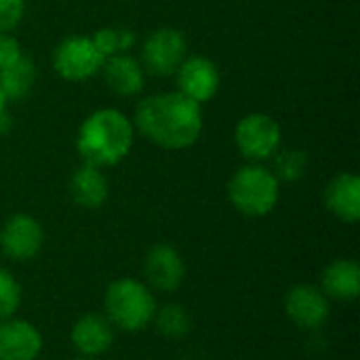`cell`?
I'll list each match as a JSON object with an SVG mask.
<instances>
[{"label":"cell","instance_id":"1","mask_svg":"<svg viewBox=\"0 0 360 360\" xmlns=\"http://www.w3.org/2000/svg\"><path fill=\"white\" fill-rule=\"evenodd\" d=\"M135 127L141 135L167 150L192 146L202 131L200 103L184 93H162L146 97L135 112Z\"/></svg>","mask_w":360,"mask_h":360},{"label":"cell","instance_id":"2","mask_svg":"<svg viewBox=\"0 0 360 360\" xmlns=\"http://www.w3.org/2000/svg\"><path fill=\"white\" fill-rule=\"evenodd\" d=\"M133 146V124L118 110H99L91 114L78 133V152L84 165L112 167L122 160Z\"/></svg>","mask_w":360,"mask_h":360},{"label":"cell","instance_id":"3","mask_svg":"<svg viewBox=\"0 0 360 360\" xmlns=\"http://www.w3.org/2000/svg\"><path fill=\"white\" fill-rule=\"evenodd\" d=\"M103 308L112 327H118L127 333L146 329L158 310L152 291L135 278L114 281L105 291Z\"/></svg>","mask_w":360,"mask_h":360},{"label":"cell","instance_id":"4","mask_svg":"<svg viewBox=\"0 0 360 360\" xmlns=\"http://www.w3.org/2000/svg\"><path fill=\"white\" fill-rule=\"evenodd\" d=\"M278 179L274 173L257 165L243 167L228 184L230 202L236 211L249 217L268 215L278 202Z\"/></svg>","mask_w":360,"mask_h":360},{"label":"cell","instance_id":"5","mask_svg":"<svg viewBox=\"0 0 360 360\" xmlns=\"http://www.w3.org/2000/svg\"><path fill=\"white\" fill-rule=\"evenodd\" d=\"M105 57L97 51L91 38L70 36L55 49V70L65 80H86L101 65Z\"/></svg>","mask_w":360,"mask_h":360},{"label":"cell","instance_id":"6","mask_svg":"<svg viewBox=\"0 0 360 360\" xmlns=\"http://www.w3.org/2000/svg\"><path fill=\"white\" fill-rule=\"evenodd\" d=\"M236 146L251 160L270 158L281 146V127L268 114H249L236 124Z\"/></svg>","mask_w":360,"mask_h":360},{"label":"cell","instance_id":"7","mask_svg":"<svg viewBox=\"0 0 360 360\" xmlns=\"http://www.w3.org/2000/svg\"><path fill=\"white\" fill-rule=\"evenodd\" d=\"M186 57V38L181 32L162 27L148 36L143 44V65L154 76H169L177 72Z\"/></svg>","mask_w":360,"mask_h":360},{"label":"cell","instance_id":"8","mask_svg":"<svg viewBox=\"0 0 360 360\" xmlns=\"http://www.w3.org/2000/svg\"><path fill=\"white\" fill-rule=\"evenodd\" d=\"M44 243L42 226L30 215H13L0 230V249L11 259L27 262L38 255Z\"/></svg>","mask_w":360,"mask_h":360},{"label":"cell","instance_id":"9","mask_svg":"<svg viewBox=\"0 0 360 360\" xmlns=\"http://www.w3.org/2000/svg\"><path fill=\"white\" fill-rule=\"evenodd\" d=\"M285 312L297 327L319 329L329 319L331 306L321 287L297 285L285 297Z\"/></svg>","mask_w":360,"mask_h":360},{"label":"cell","instance_id":"10","mask_svg":"<svg viewBox=\"0 0 360 360\" xmlns=\"http://www.w3.org/2000/svg\"><path fill=\"white\" fill-rule=\"evenodd\" d=\"M42 350L40 331L19 319L0 321V360H36Z\"/></svg>","mask_w":360,"mask_h":360},{"label":"cell","instance_id":"11","mask_svg":"<svg viewBox=\"0 0 360 360\" xmlns=\"http://www.w3.org/2000/svg\"><path fill=\"white\" fill-rule=\"evenodd\" d=\"M179 93L190 97L196 103L209 101L219 89V72L213 61L207 57H190L184 59L177 68Z\"/></svg>","mask_w":360,"mask_h":360},{"label":"cell","instance_id":"12","mask_svg":"<svg viewBox=\"0 0 360 360\" xmlns=\"http://www.w3.org/2000/svg\"><path fill=\"white\" fill-rule=\"evenodd\" d=\"M143 272H146L150 287H154L156 291L169 293L181 285L186 276V266H184L181 255L171 245H156L150 249L146 257Z\"/></svg>","mask_w":360,"mask_h":360},{"label":"cell","instance_id":"13","mask_svg":"<svg viewBox=\"0 0 360 360\" xmlns=\"http://www.w3.org/2000/svg\"><path fill=\"white\" fill-rule=\"evenodd\" d=\"M114 342V327L101 314H84L72 327V344L82 356H99Z\"/></svg>","mask_w":360,"mask_h":360},{"label":"cell","instance_id":"14","mask_svg":"<svg viewBox=\"0 0 360 360\" xmlns=\"http://www.w3.org/2000/svg\"><path fill=\"white\" fill-rule=\"evenodd\" d=\"M327 209L342 221L354 224L360 217V179L352 173H342L325 190Z\"/></svg>","mask_w":360,"mask_h":360},{"label":"cell","instance_id":"15","mask_svg":"<svg viewBox=\"0 0 360 360\" xmlns=\"http://www.w3.org/2000/svg\"><path fill=\"white\" fill-rule=\"evenodd\" d=\"M321 289L329 300L354 302L360 293V266L356 259H335L321 276Z\"/></svg>","mask_w":360,"mask_h":360},{"label":"cell","instance_id":"16","mask_svg":"<svg viewBox=\"0 0 360 360\" xmlns=\"http://www.w3.org/2000/svg\"><path fill=\"white\" fill-rule=\"evenodd\" d=\"M103 74L108 86L118 95H135L143 86V70L129 55H112L103 61Z\"/></svg>","mask_w":360,"mask_h":360},{"label":"cell","instance_id":"17","mask_svg":"<svg viewBox=\"0 0 360 360\" xmlns=\"http://www.w3.org/2000/svg\"><path fill=\"white\" fill-rule=\"evenodd\" d=\"M72 198L84 209H97L108 198V181L97 167L84 165L80 167L70 181Z\"/></svg>","mask_w":360,"mask_h":360},{"label":"cell","instance_id":"18","mask_svg":"<svg viewBox=\"0 0 360 360\" xmlns=\"http://www.w3.org/2000/svg\"><path fill=\"white\" fill-rule=\"evenodd\" d=\"M34 78V63L25 57H19L15 63L0 70V91L6 99H21L30 93Z\"/></svg>","mask_w":360,"mask_h":360},{"label":"cell","instance_id":"19","mask_svg":"<svg viewBox=\"0 0 360 360\" xmlns=\"http://www.w3.org/2000/svg\"><path fill=\"white\" fill-rule=\"evenodd\" d=\"M152 323L156 325L158 333L169 340H179V338L188 335V331L192 327L188 310L179 304H167L160 310H156Z\"/></svg>","mask_w":360,"mask_h":360},{"label":"cell","instance_id":"20","mask_svg":"<svg viewBox=\"0 0 360 360\" xmlns=\"http://www.w3.org/2000/svg\"><path fill=\"white\" fill-rule=\"evenodd\" d=\"M93 44L97 51L108 59L112 55H118V51H127L135 42V34L131 30H116V27H103L93 38Z\"/></svg>","mask_w":360,"mask_h":360},{"label":"cell","instance_id":"21","mask_svg":"<svg viewBox=\"0 0 360 360\" xmlns=\"http://www.w3.org/2000/svg\"><path fill=\"white\" fill-rule=\"evenodd\" d=\"M308 156L302 150H283L274 160V177L278 181H297L306 173Z\"/></svg>","mask_w":360,"mask_h":360},{"label":"cell","instance_id":"22","mask_svg":"<svg viewBox=\"0 0 360 360\" xmlns=\"http://www.w3.org/2000/svg\"><path fill=\"white\" fill-rule=\"evenodd\" d=\"M21 304V287L15 281V276L0 268V321L13 319Z\"/></svg>","mask_w":360,"mask_h":360},{"label":"cell","instance_id":"23","mask_svg":"<svg viewBox=\"0 0 360 360\" xmlns=\"http://www.w3.org/2000/svg\"><path fill=\"white\" fill-rule=\"evenodd\" d=\"M25 11V0H0V32L13 30Z\"/></svg>","mask_w":360,"mask_h":360},{"label":"cell","instance_id":"24","mask_svg":"<svg viewBox=\"0 0 360 360\" xmlns=\"http://www.w3.org/2000/svg\"><path fill=\"white\" fill-rule=\"evenodd\" d=\"M21 57V49L19 42L15 38H11L8 34L0 32V70L8 68L11 63H15Z\"/></svg>","mask_w":360,"mask_h":360},{"label":"cell","instance_id":"25","mask_svg":"<svg viewBox=\"0 0 360 360\" xmlns=\"http://www.w3.org/2000/svg\"><path fill=\"white\" fill-rule=\"evenodd\" d=\"M4 105H6V97H4V93L0 91V116L4 114Z\"/></svg>","mask_w":360,"mask_h":360},{"label":"cell","instance_id":"26","mask_svg":"<svg viewBox=\"0 0 360 360\" xmlns=\"http://www.w3.org/2000/svg\"><path fill=\"white\" fill-rule=\"evenodd\" d=\"M74 360H97L95 356H80V359H74Z\"/></svg>","mask_w":360,"mask_h":360}]
</instances>
